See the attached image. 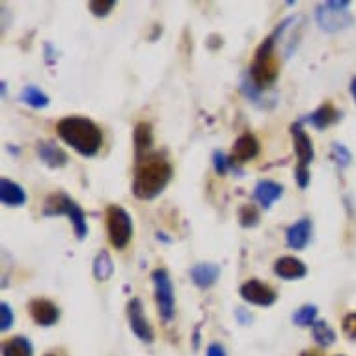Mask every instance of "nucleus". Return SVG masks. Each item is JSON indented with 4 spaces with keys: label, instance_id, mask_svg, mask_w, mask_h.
<instances>
[{
    "label": "nucleus",
    "instance_id": "1",
    "mask_svg": "<svg viewBox=\"0 0 356 356\" xmlns=\"http://www.w3.org/2000/svg\"><path fill=\"white\" fill-rule=\"evenodd\" d=\"M174 175L172 164L159 153H152L136 164L135 179H133V194L138 200H153L168 187Z\"/></svg>",
    "mask_w": 356,
    "mask_h": 356
},
{
    "label": "nucleus",
    "instance_id": "2",
    "mask_svg": "<svg viewBox=\"0 0 356 356\" xmlns=\"http://www.w3.org/2000/svg\"><path fill=\"white\" fill-rule=\"evenodd\" d=\"M56 133L62 140L81 153L82 157H94L103 144L99 125L82 116H65L56 123Z\"/></svg>",
    "mask_w": 356,
    "mask_h": 356
},
{
    "label": "nucleus",
    "instance_id": "3",
    "mask_svg": "<svg viewBox=\"0 0 356 356\" xmlns=\"http://www.w3.org/2000/svg\"><path fill=\"white\" fill-rule=\"evenodd\" d=\"M275 45L276 38L275 34H270L267 40H263V43L257 47L256 54H254V60H252L250 70H248V81L257 88L265 92L267 88H270L278 79V71H280V65H278V58L275 54Z\"/></svg>",
    "mask_w": 356,
    "mask_h": 356
},
{
    "label": "nucleus",
    "instance_id": "4",
    "mask_svg": "<svg viewBox=\"0 0 356 356\" xmlns=\"http://www.w3.org/2000/svg\"><path fill=\"white\" fill-rule=\"evenodd\" d=\"M43 215L45 216H60L65 215L73 224L75 229L76 239H86L88 237V224H86V215L81 209V205H76L75 200H71L67 194L56 193L51 194L43 205Z\"/></svg>",
    "mask_w": 356,
    "mask_h": 356
},
{
    "label": "nucleus",
    "instance_id": "5",
    "mask_svg": "<svg viewBox=\"0 0 356 356\" xmlns=\"http://www.w3.org/2000/svg\"><path fill=\"white\" fill-rule=\"evenodd\" d=\"M350 6L349 0H328L325 4H319L316 8V21L325 32H339L345 30L349 24H353V15L347 12Z\"/></svg>",
    "mask_w": 356,
    "mask_h": 356
},
{
    "label": "nucleus",
    "instance_id": "6",
    "mask_svg": "<svg viewBox=\"0 0 356 356\" xmlns=\"http://www.w3.org/2000/svg\"><path fill=\"white\" fill-rule=\"evenodd\" d=\"M106 232L116 250H123L133 237V218L122 205H111L106 209Z\"/></svg>",
    "mask_w": 356,
    "mask_h": 356
},
{
    "label": "nucleus",
    "instance_id": "7",
    "mask_svg": "<svg viewBox=\"0 0 356 356\" xmlns=\"http://www.w3.org/2000/svg\"><path fill=\"white\" fill-rule=\"evenodd\" d=\"M153 286H155V302H157L159 317L164 323H170L175 316L174 286L166 269H155L152 273Z\"/></svg>",
    "mask_w": 356,
    "mask_h": 356
},
{
    "label": "nucleus",
    "instance_id": "8",
    "mask_svg": "<svg viewBox=\"0 0 356 356\" xmlns=\"http://www.w3.org/2000/svg\"><path fill=\"white\" fill-rule=\"evenodd\" d=\"M127 319L129 327L135 332V336L144 343H153L155 339V334H153V328L147 321V317L144 316V306H142L140 298H131L127 304Z\"/></svg>",
    "mask_w": 356,
    "mask_h": 356
},
{
    "label": "nucleus",
    "instance_id": "9",
    "mask_svg": "<svg viewBox=\"0 0 356 356\" xmlns=\"http://www.w3.org/2000/svg\"><path fill=\"white\" fill-rule=\"evenodd\" d=\"M241 298L248 304H254V306H263V308H267V306H273L276 302V291L267 284H263V282L256 280V278H252V280L245 282L239 289Z\"/></svg>",
    "mask_w": 356,
    "mask_h": 356
},
{
    "label": "nucleus",
    "instance_id": "10",
    "mask_svg": "<svg viewBox=\"0 0 356 356\" xmlns=\"http://www.w3.org/2000/svg\"><path fill=\"white\" fill-rule=\"evenodd\" d=\"M291 136H293V146H295V153H297L298 166H306L308 168L314 157H316V152H314V144H312V138L308 136V133L304 131L302 123L297 122L291 125Z\"/></svg>",
    "mask_w": 356,
    "mask_h": 356
},
{
    "label": "nucleus",
    "instance_id": "11",
    "mask_svg": "<svg viewBox=\"0 0 356 356\" xmlns=\"http://www.w3.org/2000/svg\"><path fill=\"white\" fill-rule=\"evenodd\" d=\"M30 316L40 327H53L60 319V309L47 298H34L29 306Z\"/></svg>",
    "mask_w": 356,
    "mask_h": 356
},
{
    "label": "nucleus",
    "instance_id": "12",
    "mask_svg": "<svg viewBox=\"0 0 356 356\" xmlns=\"http://www.w3.org/2000/svg\"><path fill=\"white\" fill-rule=\"evenodd\" d=\"M275 275L284 278V280H298V278H304L308 275V269L298 257L284 256L275 261Z\"/></svg>",
    "mask_w": 356,
    "mask_h": 356
},
{
    "label": "nucleus",
    "instance_id": "13",
    "mask_svg": "<svg viewBox=\"0 0 356 356\" xmlns=\"http://www.w3.org/2000/svg\"><path fill=\"white\" fill-rule=\"evenodd\" d=\"M259 153V142L254 135L250 133H245L241 135L234 144V152H232V161L235 164L237 163H248L252 159L257 157Z\"/></svg>",
    "mask_w": 356,
    "mask_h": 356
},
{
    "label": "nucleus",
    "instance_id": "14",
    "mask_svg": "<svg viewBox=\"0 0 356 356\" xmlns=\"http://www.w3.org/2000/svg\"><path fill=\"white\" fill-rule=\"evenodd\" d=\"M312 239V220L309 218H300L289 226L286 234V243L293 250H302Z\"/></svg>",
    "mask_w": 356,
    "mask_h": 356
},
{
    "label": "nucleus",
    "instance_id": "15",
    "mask_svg": "<svg viewBox=\"0 0 356 356\" xmlns=\"http://www.w3.org/2000/svg\"><path fill=\"white\" fill-rule=\"evenodd\" d=\"M35 152H38V157L47 164L49 168H62L70 161L67 153L62 147L56 146L54 142H38Z\"/></svg>",
    "mask_w": 356,
    "mask_h": 356
},
{
    "label": "nucleus",
    "instance_id": "16",
    "mask_svg": "<svg viewBox=\"0 0 356 356\" xmlns=\"http://www.w3.org/2000/svg\"><path fill=\"white\" fill-rule=\"evenodd\" d=\"M339 120H341V114L334 108L332 103H325L317 111H314L308 116H304L300 123H309V125H314L316 129H321L323 131V129L330 127L332 123L339 122Z\"/></svg>",
    "mask_w": 356,
    "mask_h": 356
},
{
    "label": "nucleus",
    "instance_id": "17",
    "mask_svg": "<svg viewBox=\"0 0 356 356\" xmlns=\"http://www.w3.org/2000/svg\"><path fill=\"white\" fill-rule=\"evenodd\" d=\"M220 276V267L215 263H198L191 269V278H193L194 286L200 289H209L216 284Z\"/></svg>",
    "mask_w": 356,
    "mask_h": 356
},
{
    "label": "nucleus",
    "instance_id": "18",
    "mask_svg": "<svg viewBox=\"0 0 356 356\" xmlns=\"http://www.w3.org/2000/svg\"><path fill=\"white\" fill-rule=\"evenodd\" d=\"M282 194H284V187L270 179H261L254 188V198L261 204L263 209H270L276 200L282 198Z\"/></svg>",
    "mask_w": 356,
    "mask_h": 356
},
{
    "label": "nucleus",
    "instance_id": "19",
    "mask_svg": "<svg viewBox=\"0 0 356 356\" xmlns=\"http://www.w3.org/2000/svg\"><path fill=\"white\" fill-rule=\"evenodd\" d=\"M133 140H135V153H136V163L147 157V152L153 146V127L152 123L140 122L136 123L135 133H133Z\"/></svg>",
    "mask_w": 356,
    "mask_h": 356
},
{
    "label": "nucleus",
    "instance_id": "20",
    "mask_svg": "<svg viewBox=\"0 0 356 356\" xmlns=\"http://www.w3.org/2000/svg\"><path fill=\"white\" fill-rule=\"evenodd\" d=\"M0 200L8 207H21L26 204V193L19 183L4 177V179H0Z\"/></svg>",
    "mask_w": 356,
    "mask_h": 356
},
{
    "label": "nucleus",
    "instance_id": "21",
    "mask_svg": "<svg viewBox=\"0 0 356 356\" xmlns=\"http://www.w3.org/2000/svg\"><path fill=\"white\" fill-rule=\"evenodd\" d=\"M2 356H34V347L29 338L15 336L2 343Z\"/></svg>",
    "mask_w": 356,
    "mask_h": 356
},
{
    "label": "nucleus",
    "instance_id": "22",
    "mask_svg": "<svg viewBox=\"0 0 356 356\" xmlns=\"http://www.w3.org/2000/svg\"><path fill=\"white\" fill-rule=\"evenodd\" d=\"M112 275H114V263H112L111 254L101 250L94 259V276L99 282H106Z\"/></svg>",
    "mask_w": 356,
    "mask_h": 356
},
{
    "label": "nucleus",
    "instance_id": "23",
    "mask_svg": "<svg viewBox=\"0 0 356 356\" xmlns=\"http://www.w3.org/2000/svg\"><path fill=\"white\" fill-rule=\"evenodd\" d=\"M21 101L32 108H45L49 105V95L43 94L40 88L24 86L21 92Z\"/></svg>",
    "mask_w": 356,
    "mask_h": 356
},
{
    "label": "nucleus",
    "instance_id": "24",
    "mask_svg": "<svg viewBox=\"0 0 356 356\" xmlns=\"http://www.w3.org/2000/svg\"><path fill=\"white\" fill-rule=\"evenodd\" d=\"M312 334H314V339L321 347H330V345L336 341V332H334L330 325L327 321H316L314 327H312Z\"/></svg>",
    "mask_w": 356,
    "mask_h": 356
},
{
    "label": "nucleus",
    "instance_id": "25",
    "mask_svg": "<svg viewBox=\"0 0 356 356\" xmlns=\"http://www.w3.org/2000/svg\"><path fill=\"white\" fill-rule=\"evenodd\" d=\"M316 317H317V306H314V304H304V306H300V308L293 314L291 319L297 327L304 328V327H314Z\"/></svg>",
    "mask_w": 356,
    "mask_h": 356
},
{
    "label": "nucleus",
    "instance_id": "26",
    "mask_svg": "<svg viewBox=\"0 0 356 356\" xmlns=\"http://www.w3.org/2000/svg\"><path fill=\"white\" fill-rule=\"evenodd\" d=\"M239 222L243 228H256L259 224V211H257L256 205H243L239 209Z\"/></svg>",
    "mask_w": 356,
    "mask_h": 356
},
{
    "label": "nucleus",
    "instance_id": "27",
    "mask_svg": "<svg viewBox=\"0 0 356 356\" xmlns=\"http://www.w3.org/2000/svg\"><path fill=\"white\" fill-rule=\"evenodd\" d=\"M88 8L95 17H106L116 8V0H92Z\"/></svg>",
    "mask_w": 356,
    "mask_h": 356
},
{
    "label": "nucleus",
    "instance_id": "28",
    "mask_svg": "<svg viewBox=\"0 0 356 356\" xmlns=\"http://www.w3.org/2000/svg\"><path fill=\"white\" fill-rule=\"evenodd\" d=\"M13 309L8 302H0V330L6 332L13 327Z\"/></svg>",
    "mask_w": 356,
    "mask_h": 356
},
{
    "label": "nucleus",
    "instance_id": "29",
    "mask_svg": "<svg viewBox=\"0 0 356 356\" xmlns=\"http://www.w3.org/2000/svg\"><path fill=\"white\" fill-rule=\"evenodd\" d=\"M332 157L341 168H345L350 163V153L347 152V147L343 144H332Z\"/></svg>",
    "mask_w": 356,
    "mask_h": 356
},
{
    "label": "nucleus",
    "instance_id": "30",
    "mask_svg": "<svg viewBox=\"0 0 356 356\" xmlns=\"http://www.w3.org/2000/svg\"><path fill=\"white\" fill-rule=\"evenodd\" d=\"M213 166H215L216 174L224 175L229 170V159H226L222 152H215L213 153Z\"/></svg>",
    "mask_w": 356,
    "mask_h": 356
},
{
    "label": "nucleus",
    "instance_id": "31",
    "mask_svg": "<svg viewBox=\"0 0 356 356\" xmlns=\"http://www.w3.org/2000/svg\"><path fill=\"white\" fill-rule=\"evenodd\" d=\"M343 332H345V336L350 339V341H356V312H355V314H349V316H345Z\"/></svg>",
    "mask_w": 356,
    "mask_h": 356
},
{
    "label": "nucleus",
    "instance_id": "32",
    "mask_svg": "<svg viewBox=\"0 0 356 356\" xmlns=\"http://www.w3.org/2000/svg\"><path fill=\"white\" fill-rule=\"evenodd\" d=\"M295 179H297V185L300 188H306L309 185V168L306 166H298L295 168Z\"/></svg>",
    "mask_w": 356,
    "mask_h": 356
},
{
    "label": "nucleus",
    "instance_id": "33",
    "mask_svg": "<svg viewBox=\"0 0 356 356\" xmlns=\"http://www.w3.org/2000/svg\"><path fill=\"white\" fill-rule=\"evenodd\" d=\"M235 317H237V321H239L241 325H250L252 323V316L245 308L235 309Z\"/></svg>",
    "mask_w": 356,
    "mask_h": 356
},
{
    "label": "nucleus",
    "instance_id": "34",
    "mask_svg": "<svg viewBox=\"0 0 356 356\" xmlns=\"http://www.w3.org/2000/svg\"><path fill=\"white\" fill-rule=\"evenodd\" d=\"M205 356H228V355H226V349H224L220 343H211L209 347H207Z\"/></svg>",
    "mask_w": 356,
    "mask_h": 356
},
{
    "label": "nucleus",
    "instance_id": "35",
    "mask_svg": "<svg viewBox=\"0 0 356 356\" xmlns=\"http://www.w3.org/2000/svg\"><path fill=\"white\" fill-rule=\"evenodd\" d=\"M350 94H353V97L356 99V79H353V81H350Z\"/></svg>",
    "mask_w": 356,
    "mask_h": 356
},
{
    "label": "nucleus",
    "instance_id": "36",
    "mask_svg": "<svg viewBox=\"0 0 356 356\" xmlns=\"http://www.w3.org/2000/svg\"><path fill=\"white\" fill-rule=\"evenodd\" d=\"M0 92H2V95H6V82L4 81L0 82Z\"/></svg>",
    "mask_w": 356,
    "mask_h": 356
},
{
    "label": "nucleus",
    "instance_id": "37",
    "mask_svg": "<svg viewBox=\"0 0 356 356\" xmlns=\"http://www.w3.org/2000/svg\"><path fill=\"white\" fill-rule=\"evenodd\" d=\"M302 356H317V355H314V353H302Z\"/></svg>",
    "mask_w": 356,
    "mask_h": 356
},
{
    "label": "nucleus",
    "instance_id": "38",
    "mask_svg": "<svg viewBox=\"0 0 356 356\" xmlns=\"http://www.w3.org/2000/svg\"><path fill=\"white\" fill-rule=\"evenodd\" d=\"M45 356H58V355H53V353H49V355H45Z\"/></svg>",
    "mask_w": 356,
    "mask_h": 356
},
{
    "label": "nucleus",
    "instance_id": "39",
    "mask_svg": "<svg viewBox=\"0 0 356 356\" xmlns=\"http://www.w3.org/2000/svg\"><path fill=\"white\" fill-rule=\"evenodd\" d=\"M339 356H341V355H339Z\"/></svg>",
    "mask_w": 356,
    "mask_h": 356
}]
</instances>
